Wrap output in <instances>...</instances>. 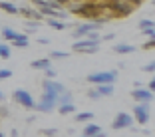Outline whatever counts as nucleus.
I'll use <instances>...</instances> for the list:
<instances>
[{
	"instance_id": "obj_1",
	"label": "nucleus",
	"mask_w": 155,
	"mask_h": 137,
	"mask_svg": "<svg viewBox=\"0 0 155 137\" xmlns=\"http://www.w3.org/2000/svg\"><path fill=\"white\" fill-rule=\"evenodd\" d=\"M72 48L74 52H80V54H96L100 50V36L96 32H90L78 42H72Z\"/></svg>"
},
{
	"instance_id": "obj_2",
	"label": "nucleus",
	"mask_w": 155,
	"mask_h": 137,
	"mask_svg": "<svg viewBox=\"0 0 155 137\" xmlns=\"http://www.w3.org/2000/svg\"><path fill=\"white\" fill-rule=\"evenodd\" d=\"M76 16H82L84 20H91L96 22L101 16V4L96 0H82L80 6L76 8Z\"/></svg>"
},
{
	"instance_id": "obj_3",
	"label": "nucleus",
	"mask_w": 155,
	"mask_h": 137,
	"mask_svg": "<svg viewBox=\"0 0 155 137\" xmlns=\"http://www.w3.org/2000/svg\"><path fill=\"white\" fill-rule=\"evenodd\" d=\"M115 80H117V72H115V70H110V72H96V73H90V76H87V82L96 83V86H100V83H114Z\"/></svg>"
},
{
	"instance_id": "obj_4",
	"label": "nucleus",
	"mask_w": 155,
	"mask_h": 137,
	"mask_svg": "<svg viewBox=\"0 0 155 137\" xmlns=\"http://www.w3.org/2000/svg\"><path fill=\"white\" fill-rule=\"evenodd\" d=\"M149 103H135L133 105V121H137L139 125H147L149 123Z\"/></svg>"
},
{
	"instance_id": "obj_5",
	"label": "nucleus",
	"mask_w": 155,
	"mask_h": 137,
	"mask_svg": "<svg viewBox=\"0 0 155 137\" xmlns=\"http://www.w3.org/2000/svg\"><path fill=\"white\" fill-rule=\"evenodd\" d=\"M56 107V96L54 93H48V91H44L42 93V99L38 105H34V109H38L40 113H52Z\"/></svg>"
},
{
	"instance_id": "obj_6",
	"label": "nucleus",
	"mask_w": 155,
	"mask_h": 137,
	"mask_svg": "<svg viewBox=\"0 0 155 137\" xmlns=\"http://www.w3.org/2000/svg\"><path fill=\"white\" fill-rule=\"evenodd\" d=\"M133 115H129V113H125V111H119L117 115L114 117V123H111V127L115 129V131H121V129H129V127H133Z\"/></svg>"
},
{
	"instance_id": "obj_7",
	"label": "nucleus",
	"mask_w": 155,
	"mask_h": 137,
	"mask_svg": "<svg viewBox=\"0 0 155 137\" xmlns=\"http://www.w3.org/2000/svg\"><path fill=\"white\" fill-rule=\"evenodd\" d=\"M12 99L16 101L18 105H22V107H26V109H34V105H36V101H34V97L28 93L26 90H16L12 93Z\"/></svg>"
},
{
	"instance_id": "obj_8",
	"label": "nucleus",
	"mask_w": 155,
	"mask_h": 137,
	"mask_svg": "<svg viewBox=\"0 0 155 137\" xmlns=\"http://www.w3.org/2000/svg\"><path fill=\"white\" fill-rule=\"evenodd\" d=\"M97 30H100V24H96V22H91V20H87L86 24H80L78 28H74L72 38H74V40H80V38L87 36L90 32H97Z\"/></svg>"
},
{
	"instance_id": "obj_9",
	"label": "nucleus",
	"mask_w": 155,
	"mask_h": 137,
	"mask_svg": "<svg viewBox=\"0 0 155 137\" xmlns=\"http://www.w3.org/2000/svg\"><path fill=\"white\" fill-rule=\"evenodd\" d=\"M42 87H44V91H48V93H54L56 97H58L62 91H66V86L60 83L58 80H44V82H42Z\"/></svg>"
},
{
	"instance_id": "obj_10",
	"label": "nucleus",
	"mask_w": 155,
	"mask_h": 137,
	"mask_svg": "<svg viewBox=\"0 0 155 137\" xmlns=\"http://www.w3.org/2000/svg\"><path fill=\"white\" fill-rule=\"evenodd\" d=\"M131 97L137 101V103H151V99H153V91L135 87V90H131Z\"/></svg>"
},
{
	"instance_id": "obj_11",
	"label": "nucleus",
	"mask_w": 155,
	"mask_h": 137,
	"mask_svg": "<svg viewBox=\"0 0 155 137\" xmlns=\"http://www.w3.org/2000/svg\"><path fill=\"white\" fill-rule=\"evenodd\" d=\"M18 14H22L26 20H36V22H42L44 20V16H42L38 10L30 8V6H24V8H18Z\"/></svg>"
},
{
	"instance_id": "obj_12",
	"label": "nucleus",
	"mask_w": 155,
	"mask_h": 137,
	"mask_svg": "<svg viewBox=\"0 0 155 137\" xmlns=\"http://www.w3.org/2000/svg\"><path fill=\"white\" fill-rule=\"evenodd\" d=\"M30 66H32L34 70H42V72H44V70L52 68V60L50 58H38V60H34Z\"/></svg>"
},
{
	"instance_id": "obj_13",
	"label": "nucleus",
	"mask_w": 155,
	"mask_h": 137,
	"mask_svg": "<svg viewBox=\"0 0 155 137\" xmlns=\"http://www.w3.org/2000/svg\"><path fill=\"white\" fill-rule=\"evenodd\" d=\"M46 22H48V26H50L52 30H58V32H62V30L68 28V24H66L64 20H58V18H48Z\"/></svg>"
},
{
	"instance_id": "obj_14",
	"label": "nucleus",
	"mask_w": 155,
	"mask_h": 137,
	"mask_svg": "<svg viewBox=\"0 0 155 137\" xmlns=\"http://www.w3.org/2000/svg\"><path fill=\"white\" fill-rule=\"evenodd\" d=\"M10 44H12L14 48H28V44H30V42H28V34H18L16 40H12Z\"/></svg>"
},
{
	"instance_id": "obj_15",
	"label": "nucleus",
	"mask_w": 155,
	"mask_h": 137,
	"mask_svg": "<svg viewBox=\"0 0 155 137\" xmlns=\"http://www.w3.org/2000/svg\"><path fill=\"white\" fill-rule=\"evenodd\" d=\"M96 91L100 93V97H104V96H114V83H100Z\"/></svg>"
},
{
	"instance_id": "obj_16",
	"label": "nucleus",
	"mask_w": 155,
	"mask_h": 137,
	"mask_svg": "<svg viewBox=\"0 0 155 137\" xmlns=\"http://www.w3.org/2000/svg\"><path fill=\"white\" fill-rule=\"evenodd\" d=\"M114 52H117V54H133V52H135V46H131V44H115Z\"/></svg>"
},
{
	"instance_id": "obj_17",
	"label": "nucleus",
	"mask_w": 155,
	"mask_h": 137,
	"mask_svg": "<svg viewBox=\"0 0 155 137\" xmlns=\"http://www.w3.org/2000/svg\"><path fill=\"white\" fill-rule=\"evenodd\" d=\"M0 8L4 10L6 14H18V6L14 4V2H10V0H2L0 2Z\"/></svg>"
},
{
	"instance_id": "obj_18",
	"label": "nucleus",
	"mask_w": 155,
	"mask_h": 137,
	"mask_svg": "<svg viewBox=\"0 0 155 137\" xmlns=\"http://www.w3.org/2000/svg\"><path fill=\"white\" fill-rule=\"evenodd\" d=\"M58 113H60V115L76 113V105H74L72 101H68V103H62V105H58Z\"/></svg>"
},
{
	"instance_id": "obj_19",
	"label": "nucleus",
	"mask_w": 155,
	"mask_h": 137,
	"mask_svg": "<svg viewBox=\"0 0 155 137\" xmlns=\"http://www.w3.org/2000/svg\"><path fill=\"white\" fill-rule=\"evenodd\" d=\"M16 36H18V32L16 30H12V28H8V26H4L2 28V40H6V42H12V40H16Z\"/></svg>"
},
{
	"instance_id": "obj_20",
	"label": "nucleus",
	"mask_w": 155,
	"mask_h": 137,
	"mask_svg": "<svg viewBox=\"0 0 155 137\" xmlns=\"http://www.w3.org/2000/svg\"><path fill=\"white\" fill-rule=\"evenodd\" d=\"M100 131H101V127H100V125H96V123H87L86 127H84V135H87V137L97 135Z\"/></svg>"
},
{
	"instance_id": "obj_21",
	"label": "nucleus",
	"mask_w": 155,
	"mask_h": 137,
	"mask_svg": "<svg viewBox=\"0 0 155 137\" xmlns=\"http://www.w3.org/2000/svg\"><path fill=\"white\" fill-rule=\"evenodd\" d=\"M38 32V22L36 20H26L24 22V34H36Z\"/></svg>"
},
{
	"instance_id": "obj_22",
	"label": "nucleus",
	"mask_w": 155,
	"mask_h": 137,
	"mask_svg": "<svg viewBox=\"0 0 155 137\" xmlns=\"http://www.w3.org/2000/svg\"><path fill=\"white\" fill-rule=\"evenodd\" d=\"M68 101H72V91L70 90H66V91H62L58 97H56V105H62V103H68Z\"/></svg>"
},
{
	"instance_id": "obj_23",
	"label": "nucleus",
	"mask_w": 155,
	"mask_h": 137,
	"mask_svg": "<svg viewBox=\"0 0 155 137\" xmlns=\"http://www.w3.org/2000/svg\"><path fill=\"white\" fill-rule=\"evenodd\" d=\"M94 119V113L91 111H82V113H76L74 121H91Z\"/></svg>"
},
{
	"instance_id": "obj_24",
	"label": "nucleus",
	"mask_w": 155,
	"mask_h": 137,
	"mask_svg": "<svg viewBox=\"0 0 155 137\" xmlns=\"http://www.w3.org/2000/svg\"><path fill=\"white\" fill-rule=\"evenodd\" d=\"M8 58H10V46L0 42V60H8Z\"/></svg>"
},
{
	"instance_id": "obj_25",
	"label": "nucleus",
	"mask_w": 155,
	"mask_h": 137,
	"mask_svg": "<svg viewBox=\"0 0 155 137\" xmlns=\"http://www.w3.org/2000/svg\"><path fill=\"white\" fill-rule=\"evenodd\" d=\"M62 58H68V52H62V50H54L50 54V60H62Z\"/></svg>"
},
{
	"instance_id": "obj_26",
	"label": "nucleus",
	"mask_w": 155,
	"mask_h": 137,
	"mask_svg": "<svg viewBox=\"0 0 155 137\" xmlns=\"http://www.w3.org/2000/svg\"><path fill=\"white\" fill-rule=\"evenodd\" d=\"M137 28L139 30H147V28H153V20H139V24H137Z\"/></svg>"
},
{
	"instance_id": "obj_27",
	"label": "nucleus",
	"mask_w": 155,
	"mask_h": 137,
	"mask_svg": "<svg viewBox=\"0 0 155 137\" xmlns=\"http://www.w3.org/2000/svg\"><path fill=\"white\" fill-rule=\"evenodd\" d=\"M10 78H12V70H8V68L0 70V80H10Z\"/></svg>"
},
{
	"instance_id": "obj_28",
	"label": "nucleus",
	"mask_w": 155,
	"mask_h": 137,
	"mask_svg": "<svg viewBox=\"0 0 155 137\" xmlns=\"http://www.w3.org/2000/svg\"><path fill=\"white\" fill-rule=\"evenodd\" d=\"M56 133H58V129H54V127L42 129V135H46V137H52V135H56Z\"/></svg>"
},
{
	"instance_id": "obj_29",
	"label": "nucleus",
	"mask_w": 155,
	"mask_h": 137,
	"mask_svg": "<svg viewBox=\"0 0 155 137\" xmlns=\"http://www.w3.org/2000/svg\"><path fill=\"white\" fill-rule=\"evenodd\" d=\"M44 73H46V80H56V72H54L52 68L44 70Z\"/></svg>"
},
{
	"instance_id": "obj_30",
	"label": "nucleus",
	"mask_w": 155,
	"mask_h": 137,
	"mask_svg": "<svg viewBox=\"0 0 155 137\" xmlns=\"http://www.w3.org/2000/svg\"><path fill=\"white\" fill-rule=\"evenodd\" d=\"M87 97H90V99H100V93H97L96 90H90L87 91Z\"/></svg>"
},
{
	"instance_id": "obj_31",
	"label": "nucleus",
	"mask_w": 155,
	"mask_h": 137,
	"mask_svg": "<svg viewBox=\"0 0 155 137\" xmlns=\"http://www.w3.org/2000/svg\"><path fill=\"white\" fill-rule=\"evenodd\" d=\"M143 72H155V64H153V62H149V64H145V66H143Z\"/></svg>"
},
{
	"instance_id": "obj_32",
	"label": "nucleus",
	"mask_w": 155,
	"mask_h": 137,
	"mask_svg": "<svg viewBox=\"0 0 155 137\" xmlns=\"http://www.w3.org/2000/svg\"><path fill=\"white\" fill-rule=\"evenodd\" d=\"M143 34L147 38H155V28H147V30H143Z\"/></svg>"
},
{
	"instance_id": "obj_33",
	"label": "nucleus",
	"mask_w": 155,
	"mask_h": 137,
	"mask_svg": "<svg viewBox=\"0 0 155 137\" xmlns=\"http://www.w3.org/2000/svg\"><path fill=\"white\" fill-rule=\"evenodd\" d=\"M125 2H127V4H131L133 8H137V6H141V4H143V0H125Z\"/></svg>"
},
{
	"instance_id": "obj_34",
	"label": "nucleus",
	"mask_w": 155,
	"mask_h": 137,
	"mask_svg": "<svg viewBox=\"0 0 155 137\" xmlns=\"http://www.w3.org/2000/svg\"><path fill=\"white\" fill-rule=\"evenodd\" d=\"M153 46H155V38H149V42H145V46H143V48H145V50H151Z\"/></svg>"
},
{
	"instance_id": "obj_35",
	"label": "nucleus",
	"mask_w": 155,
	"mask_h": 137,
	"mask_svg": "<svg viewBox=\"0 0 155 137\" xmlns=\"http://www.w3.org/2000/svg\"><path fill=\"white\" fill-rule=\"evenodd\" d=\"M147 90H149V91H153V90H155V80H151V82L147 83Z\"/></svg>"
},
{
	"instance_id": "obj_36",
	"label": "nucleus",
	"mask_w": 155,
	"mask_h": 137,
	"mask_svg": "<svg viewBox=\"0 0 155 137\" xmlns=\"http://www.w3.org/2000/svg\"><path fill=\"white\" fill-rule=\"evenodd\" d=\"M38 42H40V46H46V44H50V40H48V38H40Z\"/></svg>"
},
{
	"instance_id": "obj_37",
	"label": "nucleus",
	"mask_w": 155,
	"mask_h": 137,
	"mask_svg": "<svg viewBox=\"0 0 155 137\" xmlns=\"http://www.w3.org/2000/svg\"><path fill=\"white\" fill-rule=\"evenodd\" d=\"M10 137H18V131H16V129H12V131H10Z\"/></svg>"
},
{
	"instance_id": "obj_38",
	"label": "nucleus",
	"mask_w": 155,
	"mask_h": 137,
	"mask_svg": "<svg viewBox=\"0 0 155 137\" xmlns=\"http://www.w3.org/2000/svg\"><path fill=\"white\" fill-rule=\"evenodd\" d=\"M30 2H34V4L38 6V4H42V2H44V0H30Z\"/></svg>"
},
{
	"instance_id": "obj_39",
	"label": "nucleus",
	"mask_w": 155,
	"mask_h": 137,
	"mask_svg": "<svg viewBox=\"0 0 155 137\" xmlns=\"http://www.w3.org/2000/svg\"><path fill=\"white\" fill-rule=\"evenodd\" d=\"M94 137H105V133H104V131H100L97 135H94Z\"/></svg>"
},
{
	"instance_id": "obj_40",
	"label": "nucleus",
	"mask_w": 155,
	"mask_h": 137,
	"mask_svg": "<svg viewBox=\"0 0 155 137\" xmlns=\"http://www.w3.org/2000/svg\"><path fill=\"white\" fill-rule=\"evenodd\" d=\"M4 97H6V96L2 93V91H0V101H4Z\"/></svg>"
},
{
	"instance_id": "obj_41",
	"label": "nucleus",
	"mask_w": 155,
	"mask_h": 137,
	"mask_svg": "<svg viewBox=\"0 0 155 137\" xmlns=\"http://www.w3.org/2000/svg\"><path fill=\"white\" fill-rule=\"evenodd\" d=\"M0 137H4V133H2V131H0Z\"/></svg>"
},
{
	"instance_id": "obj_42",
	"label": "nucleus",
	"mask_w": 155,
	"mask_h": 137,
	"mask_svg": "<svg viewBox=\"0 0 155 137\" xmlns=\"http://www.w3.org/2000/svg\"><path fill=\"white\" fill-rule=\"evenodd\" d=\"M82 137H87V135H82Z\"/></svg>"
},
{
	"instance_id": "obj_43",
	"label": "nucleus",
	"mask_w": 155,
	"mask_h": 137,
	"mask_svg": "<svg viewBox=\"0 0 155 137\" xmlns=\"http://www.w3.org/2000/svg\"><path fill=\"white\" fill-rule=\"evenodd\" d=\"M0 42H2V38H0Z\"/></svg>"
},
{
	"instance_id": "obj_44",
	"label": "nucleus",
	"mask_w": 155,
	"mask_h": 137,
	"mask_svg": "<svg viewBox=\"0 0 155 137\" xmlns=\"http://www.w3.org/2000/svg\"><path fill=\"white\" fill-rule=\"evenodd\" d=\"M10 2H14V0H10Z\"/></svg>"
}]
</instances>
